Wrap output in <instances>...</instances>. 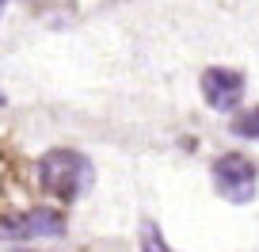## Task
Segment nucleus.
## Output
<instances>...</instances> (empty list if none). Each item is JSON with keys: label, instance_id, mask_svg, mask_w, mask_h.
<instances>
[{"label": "nucleus", "instance_id": "nucleus-6", "mask_svg": "<svg viewBox=\"0 0 259 252\" xmlns=\"http://www.w3.org/2000/svg\"><path fill=\"white\" fill-rule=\"evenodd\" d=\"M141 252H171L168 244H164V237L156 233L153 222H145V226H141Z\"/></svg>", "mask_w": 259, "mask_h": 252}, {"label": "nucleus", "instance_id": "nucleus-1", "mask_svg": "<svg viewBox=\"0 0 259 252\" xmlns=\"http://www.w3.org/2000/svg\"><path fill=\"white\" fill-rule=\"evenodd\" d=\"M34 172H38V187L57 203H76L96 179V168L80 149H46Z\"/></svg>", "mask_w": 259, "mask_h": 252}, {"label": "nucleus", "instance_id": "nucleus-2", "mask_svg": "<svg viewBox=\"0 0 259 252\" xmlns=\"http://www.w3.org/2000/svg\"><path fill=\"white\" fill-rule=\"evenodd\" d=\"M213 187H218V195L225 199V203H251L259 191V172L255 164L248 161L244 153H221L218 161H213Z\"/></svg>", "mask_w": 259, "mask_h": 252}, {"label": "nucleus", "instance_id": "nucleus-4", "mask_svg": "<svg viewBox=\"0 0 259 252\" xmlns=\"http://www.w3.org/2000/svg\"><path fill=\"white\" fill-rule=\"evenodd\" d=\"M65 233V214L34 206L23 214H4V241H38V237H61Z\"/></svg>", "mask_w": 259, "mask_h": 252}, {"label": "nucleus", "instance_id": "nucleus-5", "mask_svg": "<svg viewBox=\"0 0 259 252\" xmlns=\"http://www.w3.org/2000/svg\"><path fill=\"white\" fill-rule=\"evenodd\" d=\"M233 134L259 141V107H251V111H240V115H236V119H233Z\"/></svg>", "mask_w": 259, "mask_h": 252}, {"label": "nucleus", "instance_id": "nucleus-3", "mask_svg": "<svg viewBox=\"0 0 259 252\" xmlns=\"http://www.w3.org/2000/svg\"><path fill=\"white\" fill-rule=\"evenodd\" d=\"M198 88H202V99L213 107V111L229 115V111H236V107H240L248 81H244V73H236V69L210 65L202 77H198Z\"/></svg>", "mask_w": 259, "mask_h": 252}]
</instances>
